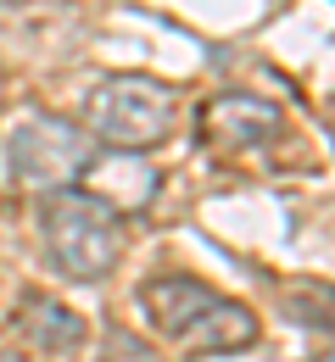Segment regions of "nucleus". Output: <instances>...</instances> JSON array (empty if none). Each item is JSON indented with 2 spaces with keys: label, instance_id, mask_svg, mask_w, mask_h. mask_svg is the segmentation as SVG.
I'll return each mask as SVG.
<instances>
[{
  "label": "nucleus",
  "instance_id": "6e6552de",
  "mask_svg": "<svg viewBox=\"0 0 335 362\" xmlns=\"http://www.w3.org/2000/svg\"><path fill=\"white\" fill-rule=\"evenodd\" d=\"M101 362H162V351L157 346H145L140 334H129V329H106L101 334Z\"/></svg>",
  "mask_w": 335,
  "mask_h": 362
},
{
  "label": "nucleus",
  "instance_id": "1a4fd4ad",
  "mask_svg": "<svg viewBox=\"0 0 335 362\" xmlns=\"http://www.w3.org/2000/svg\"><path fill=\"white\" fill-rule=\"evenodd\" d=\"M324 123H330V139H335V95H330V106H324Z\"/></svg>",
  "mask_w": 335,
  "mask_h": 362
},
{
  "label": "nucleus",
  "instance_id": "39448f33",
  "mask_svg": "<svg viewBox=\"0 0 335 362\" xmlns=\"http://www.w3.org/2000/svg\"><path fill=\"white\" fill-rule=\"evenodd\" d=\"M195 139L235 162V156H257L268 145L285 139V112L268 100V95H246V90H229V95H212L201 112H195Z\"/></svg>",
  "mask_w": 335,
  "mask_h": 362
},
{
  "label": "nucleus",
  "instance_id": "20e7f679",
  "mask_svg": "<svg viewBox=\"0 0 335 362\" xmlns=\"http://www.w3.org/2000/svg\"><path fill=\"white\" fill-rule=\"evenodd\" d=\"M6 168L11 179L28 189H79V179L96 168V139L84 134V123L56 117V112H28L11 123L6 134Z\"/></svg>",
  "mask_w": 335,
  "mask_h": 362
},
{
  "label": "nucleus",
  "instance_id": "f257e3e1",
  "mask_svg": "<svg viewBox=\"0 0 335 362\" xmlns=\"http://www.w3.org/2000/svg\"><path fill=\"white\" fill-rule=\"evenodd\" d=\"M140 313L185 357H229V351H246L257 340V329H263L246 301L224 296L207 279H191V273H157V279H145L140 284Z\"/></svg>",
  "mask_w": 335,
  "mask_h": 362
},
{
  "label": "nucleus",
  "instance_id": "9d476101",
  "mask_svg": "<svg viewBox=\"0 0 335 362\" xmlns=\"http://www.w3.org/2000/svg\"><path fill=\"white\" fill-rule=\"evenodd\" d=\"M0 362H28V357L23 351H0Z\"/></svg>",
  "mask_w": 335,
  "mask_h": 362
},
{
  "label": "nucleus",
  "instance_id": "7ed1b4c3",
  "mask_svg": "<svg viewBox=\"0 0 335 362\" xmlns=\"http://www.w3.org/2000/svg\"><path fill=\"white\" fill-rule=\"evenodd\" d=\"M179 123V95L151 73H112L84 100V134L118 156H145Z\"/></svg>",
  "mask_w": 335,
  "mask_h": 362
},
{
  "label": "nucleus",
  "instance_id": "423d86ee",
  "mask_svg": "<svg viewBox=\"0 0 335 362\" xmlns=\"http://www.w3.org/2000/svg\"><path fill=\"white\" fill-rule=\"evenodd\" d=\"M11 329H17L23 351H34V357H45V362H73L84 351V340H90L84 313L67 307L50 290H23L17 296V313H11Z\"/></svg>",
  "mask_w": 335,
  "mask_h": 362
},
{
  "label": "nucleus",
  "instance_id": "f03ea898",
  "mask_svg": "<svg viewBox=\"0 0 335 362\" xmlns=\"http://www.w3.org/2000/svg\"><path fill=\"white\" fill-rule=\"evenodd\" d=\"M40 245L67 284H101L123 257V212L96 189H50L40 201Z\"/></svg>",
  "mask_w": 335,
  "mask_h": 362
},
{
  "label": "nucleus",
  "instance_id": "0eeeda50",
  "mask_svg": "<svg viewBox=\"0 0 335 362\" xmlns=\"http://www.w3.org/2000/svg\"><path fill=\"white\" fill-rule=\"evenodd\" d=\"M280 307L290 313V323L335 334V284L330 279H290V284H280Z\"/></svg>",
  "mask_w": 335,
  "mask_h": 362
}]
</instances>
